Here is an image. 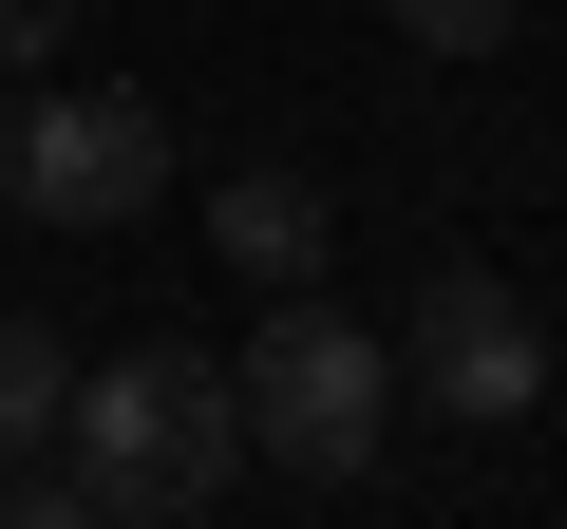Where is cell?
<instances>
[{
  "label": "cell",
  "mask_w": 567,
  "mask_h": 529,
  "mask_svg": "<svg viewBox=\"0 0 567 529\" xmlns=\"http://www.w3.org/2000/svg\"><path fill=\"white\" fill-rule=\"evenodd\" d=\"M58 454H76V491H95L114 529H189V510H227V454H246V378H227L208 341H114V360L76 378Z\"/></svg>",
  "instance_id": "obj_1"
},
{
  "label": "cell",
  "mask_w": 567,
  "mask_h": 529,
  "mask_svg": "<svg viewBox=\"0 0 567 529\" xmlns=\"http://www.w3.org/2000/svg\"><path fill=\"white\" fill-rule=\"evenodd\" d=\"M246 454H284V473H322V491H360L379 473V435H398V341L379 322H341L322 284H284L265 322H246Z\"/></svg>",
  "instance_id": "obj_2"
},
{
  "label": "cell",
  "mask_w": 567,
  "mask_h": 529,
  "mask_svg": "<svg viewBox=\"0 0 567 529\" xmlns=\"http://www.w3.org/2000/svg\"><path fill=\"white\" fill-rule=\"evenodd\" d=\"M398 397H435L454 435H511V416L548 397V322H529V284H492V264H435V284L398 303Z\"/></svg>",
  "instance_id": "obj_3"
},
{
  "label": "cell",
  "mask_w": 567,
  "mask_h": 529,
  "mask_svg": "<svg viewBox=\"0 0 567 529\" xmlns=\"http://www.w3.org/2000/svg\"><path fill=\"white\" fill-rule=\"evenodd\" d=\"M152 189H171V114L152 95H39L0 133V208L20 227H133Z\"/></svg>",
  "instance_id": "obj_4"
},
{
  "label": "cell",
  "mask_w": 567,
  "mask_h": 529,
  "mask_svg": "<svg viewBox=\"0 0 567 529\" xmlns=\"http://www.w3.org/2000/svg\"><path fill=\"white\" fill-rule=\"evenodd\" d=\"M322 246H341V189L322 170H284V152H246V170H208V264L227 284H322Z\"/></svg>",
  "instance_id": "obj_5"
},
{
  "label": "cell",
  "mask_w": 567,
  "mask_h": 529,
  "mask_svg": "<svg viewBox=\"0 0 567 529\" xmlns=\"http://www.w3.org/2000/svg\"><path fill=\"white\" fill-rule=\"evenodd\" d=\"M58 416H76V341H58L39 303H0V473L58 454Z\"/></svg>",
  "instance_id": "obj_6"
},
{
  "label": "cell",
  "mask_w": 567,
  "mask_h": 529,
  "mask_svg": "<svg viewBox=\"0 0 567 529\" xmlns=\"http://www.w3.org/2000/svg\"><path fill=\"white\" fill-rule=\"evenodd\" d=\"M379 20H398V39H416V58H492V39H511V20H529V0H379Z\"/></svg>",
  "instance_id": "obj_7"
},
{
  "label": "cell",
  "mask_w": 567,
  "mask_h": 529,
  "mask_svg": "<svg viewBox=\"0 0 567 529\" xmlns=\"http://www.w3.org/2000/svg\"><path fill=\"white\" fill-rule=\"evenodd\" d=\"M0 529H114V510H95L76 473H39V454H20V473H0Z\"/></svg>",
  "instance_id": "obj_8"
},
{
  "label": "cell",
  "mask_w": 567,
  "mask_h": 529,
  "mask_svg": "<svg viewBox=\"0 0 567 529\" xmlns=\"http://www.w3.org/2000/svg\"><path fill=\"white\" fill-rule=\"evenodd\" d=\"M58 39H76V0H0V76H39Z\"/></svg>",
  "instance_id": "obj_9"
}]
</instances>
